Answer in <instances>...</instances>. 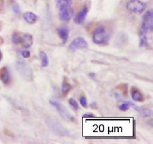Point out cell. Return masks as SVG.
Instances as JSON below:
<instances>
[{
    "label": "cell",
    "instance_id": "obj_1",
    "mask_svg": "<svg viewBox=\"0 0 153 144\" xmlns=\"http://www.w3.org/2000/svg\"><path fill=\"white\" fill-rule=\"evenodd\" d=\"M109 33L103 25H99L94 30L92 35L93 43L97 45L107 44L109 40Z\"/></svg>",
    "mask_w": 153,
    "mask_h": 144
},
{
    "label": "cell",
    "instance_id": "obj_2",
    "mask_svg": "<svg viewBox=\"0 0 153 144\" xmlns=\"http://www.w3.org/2000/svg\"><path fill=\"white\" fill-rule=\"evenodd\" d=\"M46 123L49 128V129L53 132L54 134L58 136H67L68 132L67 130L63 126L61 123L58 121L55 118L49 117L46 119Z\"/></svg>",
    "mask_w": 153,
    "mask_h": 144
},
{
    "label": "cell",
    "instance_id": "obj_3",
    "mask_svg": "<svg viewBox=\"0 0 153 144\" xmlns=\"http://www.w3.org/2000/svg\"><path fill=\"white\" fill-rule=\"evenodd\" d=\"M16 69L20 75L23 77L25 80L31 82L33 80V71L29 64L25 61H18L16 62Z\"/></svg>",
    "mask_w": 153,
    "mask_h": 144
},
{
    "label": "cell",
    "instance_id": "obj_4",
    "mask_svg": "<svg viewBox=\"0 0 153 144\" xmlns=\"http://www.w3.org/2000/svg\"><path fill=\"white\" fill-rule=\"evenodd\" d=\"M50 104L56 109L59 115L61 116V117L66 120V121H74V117L71 115V114L69 112V110L66 108V107L64 106L59 101H55V100H50Z\"/></svg>",
    "mask_w": 153,
    "mask_h": 144
},
{
    "label": "cell",
    "instance_id": "obj_5",
    "mask_svg": "<svg viewBox=\"0 0 153 144\" xmlns=\"http://www.w3.org/2000/svg\"><path fill=\"white\" fill-rule=\"evenodd\" d=\"M126 8L134 14H142L146 8V4L140 0H130L126 3Z\"/></svg>",
    "mask_w": 153,
    "mask_h": 144
},
{
    "label": "cell",
    "instance_id": "obj_6",
    "mask_svg": "<svg viewBox=\"0 0 153 144\" xmlns=\"http://www.w3.org/2000/svg\"><path fill=\"white\" fill-rule=\"evenodd\" d=\"M141 30L146 33L153 30V12L152 10L146 11L143 16Z\"/></svg>",
    "mask_w": 153,
    "mask_h": 144
},
{
    "label": "cell",
    "instance_id": "obj_7",
    "mask_svg": "<svg viewBox=\"0 0 153 144\" xmlns=\"http://www.w3.org/2000/svg\"><path fill=\"white\" fill-rule=\"evenodd\" d=\"M74 11L69 5L61 6L59 8V18L63 22H69L73 17Z\"/></svg>",
    "mask_w": 153,
    "mask_h": 144
},
{
    "label": "cell",
    "instance_id": "obj_8",
    "mask_svg": "<svg viewBox=\"0 0 153 144\" xmlns=\"http://www.w3.org/2000/svg\"><path fill=\"white\" fill-rule=\"evenodd\" d=\"M88 47V44L86 40L82 37H78L73 39L69 45V49L70 50L75 51L77 49H84Z\"/></svg>",
    "mask_w": 153,
    "mask_h": 144
},
{
    "label": "cell",
    "instance_id": "obj_9",
    "mask_svg": "<svg viewBox=\"0 0 153 144\" xmlns=\"http://www.w3.org/2000/svg\"><path fill=\"white\" fill-rule=\"evenodd\" d=\"M130 93L132 99L134 101L142 102V101H143V100H144V96L143 94V93L141 92L137 87H134V86L131 87Z\"/></svg>",
    "mask_w": 153,
    "mask_h": 144
},
{
    "label": "cell",
    "instance_id": "obj_10",
    "mask_svg": "<svg viewBox=\"0 0 153 144\" xmlns=\"http://www.w3.org/2000/svg\"><path fill=\"white\" fill-rule=\"evenodd\" d=\"M0 79L5 84H8L11 82V73L7 67H4L0 69Z\"/></svg>",
    "mask_w": 153,
    "mask_h": 144
},
{
    "label": "cell",
    "instance_id": "obj_11",
    "mask_svg": "<svg viewBox=\"0 0 153 144\" xmlns=\"http://www.w3.org/2000/svg\"><path fill=\"white\" fill-rule=\"evenodd\" d=\"M33 37L30 34H24L21 36V42L20 43L22 44V46L25 49L30 48L31 46L33 44Z\"/></svg>",
    "mask_w": 153,
    "mask_h": 144
},
{
    "label": "cell",
    "instance_id": "obj_12",
    "mask_svg": "<svg viewBox=\"0 0 153 144\" xmlns=\"http://www.w3.org/2000/svg\"><path fill=\"white\" fill-rule=\"evenodd\" d=\"M87 13H88V8L87 6H84L83 8L79 12L76 14V16L74 18V21L77 23V24H81L85 20L86 16L87 15Z\"/></svg>",
    "mask_w": 153,
    "mask_h": 144
},
{
    "label": "cell",
    "instance_id": "obj_13",
    "mask_svg": "<svg viewBox=\"0 0 153 144\" xmlns=\"http://www.w3.org/2000/svg\"><path fill=\"white\" fill-rule=\"evenodd\" d=\"M57 32L59 38L62 40L63 43H65L69 38V29L67 26H61L57 29Z\"/></svg>",
    "mask_w": 153,
    "mask_h": 144
},
{
    "label": "cell",
    "instance_id": "obj_14",
    "mask_svg": "<svg viewBox=\"0 0 153 144\" xmlns=\"http://www.w3.org/2000/svg\"><path fill=\"white\" fill-rule=\"evenodd\" d=\"M23 19L29 24H34V23H36L37 20H38V16H37L36 14H34V13L28 11V12L24 13Z\"/></svg>",
    "mask_w": 153,
    "mask_h": 144
},
{
    "label": "cell",
    "instance_id": "obj_15",
    "mask_svg": "<svg viewBox=\"0 0 153 144\" xmlns=\"http://www.w3.org/2000/svg\"><path fill=\"white\" fill-rule=\"evenodd\" d=\"M139 39H140V46L141 47L147 46L148 39L147 36H146V32L141 30L140 34H139Z\"/></svg>",
    "mask_w": 153,
    "mask_h": 144
},
{
    "label": "cell",
    "instance_id": "obj_16",
    "mask_svg": "<svg viewBox=\"0 0 153 144\" xmlns=\"http://www.w3.org/2000/svg\"><path fill=\"white\" fill-rule=\"evenodd\" d=\"M40 58L41 60V66L43 67H46L49 65V58L48 55H46V53L43 51H40L39 52Z\"/></svg>",
    "mask_w": 153,
    "mask_h": 144
},
{
    "label": "cell",
    "instance_id": "obj_17",
    "mask_svg": "<svg viewBox=\"0 0 153 144\" xmlns=\"http://www.w3.org/2000/svg\"><path fill=\"white\" fill-rule=\"evenodd\" d=\"M72 87L68 82L64 80L62 83V86H61V92L64 95H67L69 93V91H71Z\"/></svg>",
    "mask_w": 153,
    "mask_h": 144
},
{
    "label": "cell",
    "instance_id": "obj_18",
    "mask_svg": "<svg viewBox=\"0 0 153 144\" xmlns=\"http://www.w3.org/2000/svg\"><path fill=\"white\" fill-rule=\"evenodd\" d=\"M130 105L134 106L133 104L129 102V101H125V102H123V104H121V105H119V109L120 110H122V111H126V110H128V109H129Z\"/></svg>",
    "mask_w": 153,
    "mask_h": 144
},
{
    "label": "cell",
    "instance_id": "obj_19",
    "mask_svg": "<svg viewBox=\"0 0 153 144\" xmlns=\"http://www.w3.org/2000/svg\"><path fill=\"white\" fill-rule=\"evenodd\" d=\"M72 3V0H56V4L58 8L61 6L65 5H70Z\"/></svg>",
    "mask_w": 153,
    "mask_h": 144
},
{
    "label": "cell",
    "instance_id": "obj_20",
    "mask_svg": "<svg viewBox=\"0 0 153 144\" xmlns=\"http://www.w3.org/2000/svg\"><path fill=\"white\" fill-rule=\"evenodd\" d=\"M12 42L14 44H19L21 42V35L19 34V33L15 32L12 35Z\"/></svg>",
    "mask_w": 153,
    "mask_h": 144
},
{
    "label": "cell",
    "instance_id": "obj_21",
    "mask_svg": "<svg viewBox=\"0 0 153 144\" xmlns=\"http://www.w3.org/2000/svg\"><path fill=\"white\" fill-rule=\"evenodd\" d=\"M68 101H69V105H70V106L73 108V110H78V108H78V103H77V101H75L74 99L70 98L69 100H68Z\"/></svg>",
    "mask_w": 153,
    "mask_h": 144
},
{
    "label": "cell",
    "instance_id": "obj_22",
    "mask_svg": "<svg viewBox=\"0 0 153 144\" xmlns=\"http://www.w3.org/2000/svg\"><path fill=\"white\" fill-rule=\"evenodd\" d=\"M141 115H142L143 117H150V116L152 115V110L149 108L143 109V110H141Z\"/></svg>",
    "mask_w": 153,
    "mask_h": 144
},
{
    "label": "cell",
    "instance_id": "obj_23",
    "mask_svg": "<svg viewBox=\"0 0 153 144\" xmlns=\"http://www.w3.org/2000/svg\"><path fill=\"white\" fill-rule=\"evenodd\" d=\"M79 101H80V104L82 107H84V108H87V98H86L85 96H82L79 99Z\"/></svg>",
    "mask_w": 153,
    "mask_h": 144
},
{
    "label": "cell",
    "instance_id": "obj_24",
    "mask_svg": "<svg viewBox=\"0 0 153 144\" xmlns=\"http://www.w3.org/2000/svg\"><path fill=\"white\" fill-rule=\"evenodd\" d=\"M12 10L16 16H19V15L20 14V6L18 5L17 4H15V5H13Z\"/></svg>",
    "mask_w": 153,
    "mask_h": 144
},
{
    "label": "cell",
    "instance_id": "obj_25",
    "mask_svg": "<svg viewBox=\"0 0 153 144\" xmlns=\"http://www.w3.org/2000/svg\"><path fill=\"white\" fill-rule=\"evenodd\" d=\"M21 55L24 58H29L30 57L31 54L28 50H23V51L21 52Z\"/></svg>",
    "mask_w": 153,
    "mask_h": 144
},
{
    "label": "cell",
    "instance_id": "obj_26",
    "mask_svg": "<svg viewBox=\"0 0 153 144\" xmlns=\"http://www.w3.org/2000/svg\"><path fill=\"white\" fill-rule=\"evenodd\" d=\"M84 118H90V117H94V115H93V114H85L84 115Z\"/></svg>",
    "mask_w": 153,
    "mask_h": 144
},
{
    "label": "cell",
    "instance_id": "obj_27",
    "mask_svg": "<svg viewBox=\"0 0 153 144\" xmlns=\"http://www.w3.org/2000/svg\"><path fill=\"white\" fill-rule=\"evenodd\" d=\"M2 52H0V61H2Z\"/></svg>",
    "mask_w": 153,
    "mask_h": 144
}]
</instances>
